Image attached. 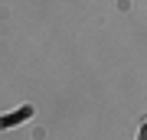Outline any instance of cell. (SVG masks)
<instances>
[{"label":"cell","mask_w":147,"mask_h":140,"mask_svg":"<svg viewBox=\"0 0 147 140\" xmlns=\"http://www.w3.org/2000/svg\"><path fill=\"white\" fill-rule=\"evenodd\" d=\"M26 117H33V108H20L16 114H3V117H0V130H7V127H16L20 121H26Z\"/></svg>","instance_id":"obj_1"},{"label":"cell","mask_w":147,"mask_h":140,"mask_svg":"<svg viewBox=\"0 0 147 140\" xmlns=\"http://www.w3.org/2000/svg\"><path fill=\"white\" fill-rule=\"evenodd\" d=\"M137 140H147V124H141V127H137Z\"/></svg>","instance_id":"obj_2"}]
</instances>
